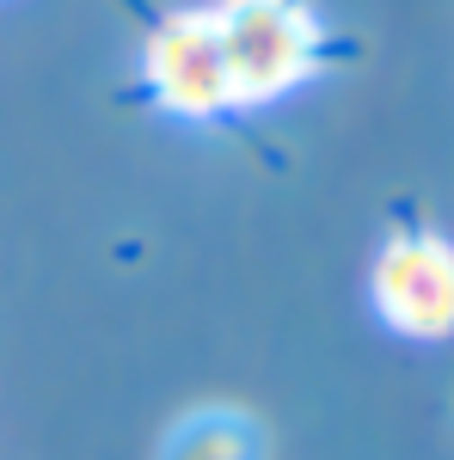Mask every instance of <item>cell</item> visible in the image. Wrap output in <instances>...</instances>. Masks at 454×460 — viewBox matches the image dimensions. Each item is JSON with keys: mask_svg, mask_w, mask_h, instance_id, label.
Wrapping results in <instances>:
<instances>
[{"mask_svg": "<svg viewBox=\"0 0 454 460\" xmlns=\"http://www.w3.org/2000/svg\"><path fill=\"white\" fill-rule=\"evenodd\" d=\"M215 37L227 56L234 105H271L282 93H295L319 56L314 13L301 0H221Z\"/></svg>", "mask_w": 454, "mask_h": 460, "instance_id": "cell-1", "label": "cell"}, {"mask_svg": "<svg viewBox=\"0 0 454 460\" xmlns=\"http://www.w3.org/2000/svg\"><path fill=\"white\" fill-rule=\"evenodd\" d=\"M375 307L405 338H454V246L436 234H399L375 258Z\"/></svg>", "mask_w": 454, "mask_h": 460, "instance_id": "cell-2", "label": "cell"}, {"mask_svg": "<svg viewBox=\"0 0 454 460\" xmlns=\"http://www.w3.org/2000/svg\"><path fill=\"white\" fill-rule=\"evenodd\" d=\"M147 86L178 117H221L234 111V80L215 37V13H173L147 37Z\"/></svg>", "mask_w": 454, "mask_h": 460, "instance_id": "cell-3", "label": "cell"}, {"mask_svg": "<svg viewBox=\"0 0 454 460\" xmlns=\"http://www.w3.org/2000/svg\"><path fill=\"white\" fill-rule=\"evenodd\" d=\"M160 460H264V429L252 424L245 411L209 405V411H191L166 436V455Z\"/></svg>", "mask_w": 454, "mask_h": 460, "instance_id": "cell-4", "label": "cell"}]
</instances>
